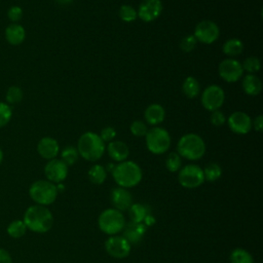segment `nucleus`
<instances>
[{
	"mask_svg": "<svg viewBox=\"0 0 263 263\" xmlns=\"http://www.w3.org/2000/svg\"><path fill=\"white\" fill-rule=\"evenodd\" d=\"M23 221L27 229L36 233H45L53 225V216L46 206L35 204L26 210Z\"/></svg>",
	"mask_w": 263,
	"mask_h": 263,
	"instance_id": "1",
	"label": "nucleus"
},
{
	"mask_svg": "<svg viewBox=\"0 0 263 263\" xmlns=\"http://www.w3.org/2000/svg\"><path fill=\"white\" fill-rule=\"evenodd\" d=\"M112 177L115 183L122 188H132L137 186L143 178L142 168L138 163L132 160H124L114 165Z\"/></svg>",
	"mask_w": 263,
	"mask_h": 263,
	"instance_id": "2",
	"label": "nucleus"
},
{
	"mask_svg": "<svg viewBox=\"0 0 263 263\" xmlns=\"http://www.w3.org/2000/svg\"><path fill=\"white\" fill-rule=\"evenodd\" d=\"M76 148L79 156L87 161L95 162L104 155L106 145L97 133L86 132L79 137Z\"/></svg>",
	"mask_w": 263,
	"mask_h": 263,
	"instance_id": "3",
	"label": "nucleus"
},
{
	"mask_svg": "<svg viewBox=\"0 0 263 263\" xmlns=\"http://www.w3.org/2000/svg\"><path fill=\"white\" fill-rule=\"evenodd\" d=\"M177 153L188 160H198L205 153V143L197 134H186L177 143Z\"/></svg>",
	"mask_w": 263,
	"mask_h": 263,
	"instance_id": "4",
	"label": "nucleus"
},
{
	"mask_svg": "<svg viewBox=\"0 0 263 263\" xmlns=\"http://www.w3.org/2000/svg\"><path fill=\"white\" fill-rule=\"evenodd\" d=\"M57 185L48 180H37L29 188V195L37 204L49 205L58 197Z\"/></svg>",
	"mask_w": 263,
	"mask_h": 263,
	"instance_id": "5",
	"label": "nucleus"
},
{
	"mask_svg": "<svg viewBox=\"0 0 263 263\" xmlns=\"http://www.w3.org/2000/svg\"><path fill=\"white\" fill-rule=\"evenodd\" d=\"M145 142L147 149L152 154L160 155L170 149L172 139L170 133L164 127L154 126L148 129L145 135Z\"/></svg>",
	"mask_w": 263,
	"mask_h": 263,
	"instance_id": "6",
	"label": "nucleus"
},
{
	"mask_svg": "<svg viewBox=\"0 0 263 263\" xmlns=\"http://www.w3.org/2000/svg\"><path fill=\"white\" fill-rule=\"evenodd\" d=\"M99 228L108 235H115L121 232L125 226L123 214L116 209L104 210L98 218Z\"/></svg>",
	"mask_w": 263,
	"mask_h": 263,
	"instance_id": "7",
	"label": "nucleus"
},
{
	"mask_svg": "<svg viewBox=\"0 0 263 263\" xmlns=\"http://www.w3.org/2000/svg\"><path fill=\"white\" fill-rule=\"evenodd\" d=\"M178 181L181 186L187 189L199 187L204 182L202 168L194 163L187 164L179 170Z\"/></svg>",
	"mask_w": 263,
	"mask_h": 263,
	"instance_id": "8",
	"label": "nucleus"
},
{
	"mask_svg": "<svg viewBox=\"0 0 263 263\" xmlns=\"http://www.w3.org/2000/svg\"><path fill=\"white\" fill-rule=\"evenodd\" d=\"M225 101V92L223 88L217 84H211L205 87L200 97L202 107L208 111L219 110Z\"/></svg>",
	"mask_w": 263,
	"mask_h": 263,
	"instance_id": "9",
	"label": "nucleus"
},
{
	"mask_svg": "<svg viewBox=\"0 0 263 263\" xmlns=\"http://www.w3.org/2000/svg\"><path fill=\"white\" fill-rule=\"evenodd\" d=\"M193 36L195 37L197 42L203 44H212L219 38L220 29L215 22L210 20H203L195 26Z\"/></svg>",
	"mask_w": 263,
	"mask_h": 263,
	"instance_id": "10",
	"label": "nucleus"
},
{
	"mask_svg": "<svg viewBox=\"0 0 263 263\" xmlns=\"http://www.w3.org/2000/svg\"><path fill=\"white\" fill-rule=\"evenodd\" d=\"M243 69L241 63L235 59H225L223 60L218 67L219 76L226 82L233 83L238 81L243 75Z\"/></svg>",
	"mask_w": 263,
	"mask_h": 263,
	"instance_id": "11",
	"label": "nucleus"
},
{
	"mask_svg": "<svg viewBox=\"0 0 263 263\" xmlns=\"http://www.w3.org/2000/svg\"><path fill=\"white\" fill-rule=\"evenodd\" d=\"M105 250L111 257L122 259L129 255L132 245L123 236L111 235L105 241Z\"/></svg>",
	"mask_w": 263,
	"mask_h": 263,
	"instance_id": "12",
	"label": "nucleus"
},
{
	"mask_svg": "<svg viewBox=\"0 0 263 263\" xmlns=\"http://www.w3.org/2000/svg\"><path fill=\"white\" fill-rule=\"evenodd\" d=\"M68 165L58 158H53L47 161L44 166V174L48 181L53 184L62 183L68 176Z\"/></svg>",
	"mask_w": 263,
	"mask_h": 263,
	"instance_id": "13",
	"label": "nucleus"
},
{
	"mask_svg": "<svg viewBox=\"0 0 263 263\" xmlns=\"http://www.w3.org/2000/svg\"><path fill=\"white\" fill-rule=\"evenodd\" d=\"M163 9L161 0H143L137 10L138 17L145 22L151 23L159 17Z\"/></svg>",
	"mask_w": 263,
	"mask_h": 263,
	"instance_id": "14",
	"label": "nucleus"
},
{
	"mask_svg": "<svg viewBox=\"0 0 263 263\" xmlns=\"http://www.w3.org/2000/svg\"><path fill=\"white\" fill-rule=\"evenodd\" d=\"M226 121L230 130L237 135H246L252 129V119L242 111H234L226 118Z\"/></svg>",
	"mask_w": 263,
	"mask_h": 263,
	"instance_id": "15",
	"label": "nucleus"
},
{
	"mask_svg": "<svg viewBox=\"0 0 263 263\" xmlns=\"http://www.w3.org/2000/svg\"><path fill=\"white\" fill-rule=\"evenodd\" d=\"M110 199L114 209L120 212L127 211L129 206L133 204L132 193L126 188H122L119 186L111 190Z\"/></svg>",
	"mask_w": 263,
	"mask_h": 263,
	"instance_id": "16",
	"label": "nucleus"
},
{
	"mask_svg": "<svg viewBox=\"0 0 263 263\" xmlns=\"http://www.w3.org/2000/svg\"><path fill=\"white\" fill-rule=\"evenodd\" d=\"M37 151L44 159H53L60 152V146L55 139L50 137L42 138L37 144Z\"/></svg>",
	"mask_w": 263,
	"mask_h": 263,
	"instance_id": "17",
	"label": "nucleus"
},
{
	"mask_svg": "<svg viewBox=\"0 0 263 263\" xmlns=\"http://www.w3.org/2000/svg\"><path fill=\"white\" fill-rule=\"evenodd\" d=\"M146 233V226L143 223H127L123 228V237L130 243L140 242Z\"/></svg>",
	"mask_w": 263,
	"mask_h": 263,
	"instance_id": "18",
	"label": "nucleus"
},
{
	"mask_svg": "<svg viewBox=\"0 0 263 263\" xmlns=\"http://www.w3.org/2000/svg\"><path fill=\"white\" fill-rule=\"evenodd\" d=\"M107 152L111 159L117 162H121L127 159L129 155V149L128 146L119 140H113L109 142L107 146Z\"/></svg>",
	"mask_w": 263,
	"mask_h": 263,
	"instance_id": "19",
	"label": "nucleus"
},
{
	"mask_svg": "<svg viewBox=\"0 0 263 263\" xmlns=\"http://www.w3.org/2000/svg\"><path fill=\"white\" fill-rule=\"evenodd\" d=\"M144 118L148 124L157 126L159 123H161L164 120L165 110L160 104L153 103L145 109Z\"/></svg>",
	"mask_w": 263,
	"mask_h": 263,
	"instance_id": "20",
	"label": "nucleus"
},
{
	"mask_svg": "<svg viewBox=\"0 0 263 263\" xmlns=\"http://www.w3.org/2000/svg\"><path fill=\"white\" fill-rule=\"evenodd\" d=\"M241 86L248 96H258L262 90V82L256 74H247L243 76L241 81Z\"/></svg>",
	"mask_w": 263,
	"mask_h": 263,
	"instance_id": "21",
	"label": "nucleus"
},
{
	"mask_svg": "<svg viewBox=\"0 0 263 263\" xmlns=\"http://www.w3.org/2000/svg\"><path fill=\"white\" fill-rule=\"evenodd\" d=\"M26 37V32L23 26L18 24H11L5 29V38L11 45H18L23 43Z\"/></svg>",
	"mask_w": 263,
	"mask_h": 263,
	"instance_id": "22",
	"label": "nucleus"
},
{
	"mask_svg": "<svg viewBox=\"0 0 263 263\" xmlns=\"http://www.w3.org/2000/svg\"><path fill=\"white\" fill-rule=\"evenodd\" d=\"M222 51L228 58L239 55L243 51V43L237 38H230L226 40L222 46Z\"/></svg>",
	"mask_w": 263,
	"mask_h": 263,
	"instance_id": "23",
	"label": "nucleus"
},
{
	"mask_svg": "<svg viewBox=\"0 0 263 263\" xmlns=\"http://www.w3.org/2000/svg\"><path fill=\"white\" fill-rule=\"evenodd\" d=\"M127 211L130 222L134 223H143L145 217L149 214L148 206L142 203H133Z\"/></svg>",
	"mask_w": 263,
	"mask_h": 263,
	"instance_id": "24",
	"label": "nucleus"
},
{
	"mask_svg": "<svg viewBox=\"0 0 263 263\" xmlns=\"http://www.w3.org/2000/svg\"><path fill=\"white\" fill-rule=\"evenodd\" d=\"M182 90H183V93L187 98L194 99V98H196L199 95V90H200L199 82L197 81V79L195 77L188 76L183 81Z\"/></svg>",
	"mask_w": 263,
	"mask_h": 263,
	"instance_id": "25",
	"label": "nucleus"
},
{
	"mask_svg": "<svg viewBox=\"0 0 263 263\" xmlns=\"http://www.w3.org/2000/svg\"><path fill=\"white\" fill-rule=\"evenodd\" d=\"M88 180L96 185H101L107 178L106 167L101 164H93L87 172Z\"/></svg>",
	"mask_w": 263,
	"mask_h": 263,
	"instance_id": "26",
	"label": "nucleus"
},
{
	"mask_svg": "<svg viewBox=\"0 0 263 263\" xmlns=\"http://www.w3.org/2000/svg\"><path fill=\"white\" fill-rule=\"evenodd\" d=\"M230 263H254L253 256L245 249L236 248L230 254Z\"/></svg>",
	"mask_w": 263,
	"mask_h": 263,
	"instance_id": "27",
	"label": "nucleus"
},
{
	"mask_svg": "<svg viewBox=\"0 0 263 263\" xmlns=\"http://www.w3.org/2000/svg\"><path fill=\"white\" fill-rule=\"evenodd\" d=\"M27 226L23 220H14L7 226V233L12 238H20L25 235Z\"/></svg>",
	"mask_w": 263,
	"mask_h": 263,
	"instance_id": "28",
	"label": "nucleus"
},
{
	"mask_svg": "<svg viewBox=\"0 0 263 263\" xmlns=\"http://www.w3.org/2000/svg\"><path fill=\"white\" fill-rule=\"evenodd\" d=\"M203 176L204 180L208 182H215L222 176V168L221 166L216 162L209 163L203 170Z\"/></svg>",
	"mask_w": 263,
	"mask_h": 263,
	"instance_id": "29",
	"label": "nucleus"
},
{
	"mask_svg": "<svg viewBox=\"0 0 263 263\" xmlns=\"http://www.w3.org/2000/svg\"><path fill=\"white\" fill-rule=\"evenodd\" d=\"M79 158V154L76 147L67 146L61 152V159L68 165L71 166L77 162Z\"/></svg>",
	"mask_w": 263,
	"mask_h": 263,
	"instance_id": "30",
	"label": "nucleus"
},
{
	"mask_svg": "<svg viewBox=\"0 0 263 263\" xmlns=\"http://www.w3.org/2000/svg\"><path fill=\"white\" fill-rule=\"evenodd\" d=\"M118 15H119L120 20L125 23H132L138 18L137 10L128 4H123L119 7Z\"/></svg>",
	"mask_w": 263,
	"mask_h": 263,
	"instance_id": "31",
	"label": "nucleus"
},
{
	"mask_svg": "<svg viewBox=\"0 0 263 263\" xmlns=\"http://www.w3.org/2000/svg\"><path fill=\"white\" fill-rule=\"evenodd\" d=\"M182 166V157L177 152H171L165 159V167L171 173L179 172Z\"/></svg>",
	"mask_w": 263,
	"mask_h": 263,
	"instance_id": "32",
	"label": "nucleus"
},
{
	"mask_svg": "<svg viewBox=\"0 0 263 263\" xmlns=\"http://www.w3.org/2000/svg\"><path fill=\"white\" fill-rule=\"evenodd\" d=\"M241 66L248 74H256L261 69V62L257 57H249L243 61Z\"/></svg>",
	"mask_w": 263,
	"mask_h": 263,
	"instance_id": "33",
	"label": "nucleus"
},
{
	"mask_svg": "<svg viewBox=\"0 0 263 263\" xmlns=\"http://www.w3.org/2000/svg\"><path fill=\"white\" fill-rule=\"evenodd\" d=\"M22 99H23V90L18 86L13 85L7 89L6 101L9 104H16V103L21 102Z\"/></svg>",
	"mask_w": 263,
	"mask_h": 263,
	"instance_id": "34",
	"label": "nucleus"
},
{
	"mask_svg": "<svg viewBox=\"0 0 263 263\" xmlns=\"http://www.w3.org/2000/svg\"><path fill=\"white\" fill-rule=\"evenodd\" d=\"M130 133L135 137H145L148 132L147 124L142 120H134L129 126Z\"/></svg>",
	"mask_w": 263,
	"mask_h": 263,
	"instance_id": "35",
	"label": "nucleus"
},
{
	"mask_svg": "<svg viewBox=\"0 0 263 263\" xmlns=\"http://www.w3.org/2000/svg\"><path fill=\"white\" fill-rule=\"evenodd\" d=\"M197 45V40L195 39V37L192 35H186L185 37H183V39L180 42V48L184 51V52H190L192 51Z\"/></svg>",
	"mask_w": 263,
	"mask_h": 263,
	"instance_id": "36",
	"label": "nucleus"
},
{
	"mask_svg": "<svg viewBox=\"0 0 263 263\" xmlns=\"http://www.w3.org/2000/svg\"><path fill=\"white\" fill-rule=\"evenodd\" d=\"M12 115V111L9 105L0 102V127L6 125Z\"/></svg>",
	"mask_w": 263,
	"mask_h": 263,
	"instance_id": "37",
	"label": "nucleus"
},
{
	"mask_svg": "<svg viewBox=\"0 0 263 263\" xmlns=\"http://www.w3.org/2000/svg\"><path fill=\"white\" fill-rule=\"evenodd\" d=\"M210 121L214 126H221L226 122V117L220 110H216L211 112Z\"/></svg>",
	"mask_w": 263,
	"mask_h": 263,
	"instance_id": "38",
	"label": "nucleus"
},
{
	"mask_svg": "<svg viewBox=\"0 0 263 263\" xmlns=\"http://www.w3.org/2000/svg\"><path fill=\"white\" fill-rule=\"evenodd\" d=\"M99 136L104 142H111L116 137V130L112 126H105L104 128H102Z\"/></svg>",
	"mask_w": 263,
	"mask_h": 263,
	"instance_id": "39",
	"label": "nucleus"
},
{
	"mask_svg": "<svg viewBox=\"0 0 263 263\" xmlns=\"http://www.w3.org/2000/svg\"><path fill=\"white\" fill-rule=\"evenodd\" d=\"M7 16L12 23L18 22L23 16V9L20 6H11L7 11Z\"/></svg>",
	"mask_w": 263,
	"mask_h": 263,
	"instance_id": "40",
	"label": "nucleus"
},
{
	"mask_svg": "<svg viewBox=\"0 0 263 263\" xmlns=\"http://www.w3.org/2000/svg\"><path fill=\"white\" fill-rule=\"evenodd\" d=\"M252 127L255 128L256 132L261 133L263 130V116L258 115L254 120H252Z\"/></svg>",
	"mask_w": 263,
	"mask_h": 263,
	"instance_id": "41",
	"label": "nucleus"
},
{
	"mask_svg": "<svg viewBox=\"0 0 263 263\" xmlns=\"http://www.w3.org/2000/svg\"><path fill=\"white\" fill-rule=\"evenodd\" d=\"M0 263H12V258L10 254L6 250L1 248H0Z\"/></svg>",
	"mask_w": 263,
	"mask_h": 263,
	"instance_id": "42",
	"label": "nucleus"
},
{
	"mask_svg": "<svg viewBox=\"0 0 263 263\" xmlns=\"http://www.w3.org/2000/svg\"><path fill=\"white\" fill-rule=\"evenodd\" d=\"M143 222H145V223H143L145 226H152V225L155 224L156 221H155V218H154L152 215L148 214V215L145 217V219H144Z\"/></svg>",
	"mask_w": 263,
	"mask_h": 263,
	"instance_id": "43",
	"label": "nucleus"
},
{
	"mask_svg": "<svg viewBox=\"0 0 263 263\" xmlns=\"http://www.w3.org/2000/svg\"><path fill=\"white\" fill-rule=\"evenodd\" d=\"M60 3H62V4H66V3H69L71 0H58Z\"/></svg>",
	"mask_w": 263,
	"mask_h": 263,
	"instance_id": "44",
	"label": "nucleus"
},
{
	"mask_svg": "<svg viewBox=\"0 0 263 263\" xmlns=\"http://www.w3.org/2000/svg\"><path fill=\"white\" fill-rule=\"evenodd\" d=\"M2 160H3V152H2V150L0 149V164H1Z\"/></svg>",
	"mask_w": 263,
	"mask_h": 263,
	"instance_id": "45",
	"label": "nucleus"
}]
</instances>
